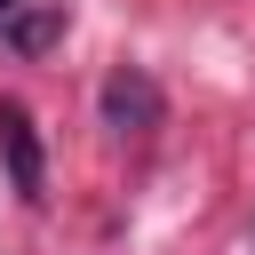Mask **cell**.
<instances>
[{"label":"cell","mask_w":255,"mask_h":255,"mask_svg":"<svg viewBox=\"0 0 255 255\" xmlns=\"http://www.w3.org/2000/svg\"><path fill=\"white\" fill-rule=\"evenodd\" d=\"M0 159H8L16 199H40L48 167H40V128H32V112H24V104H0Z\"/></svg>","instance_id":"cell-2"},{"label":"cell","mask_w":255,"mask_h":255,"mask_svg":"<svg viewBox=\"0 0 255 255\" xmlns=\"http://www.w3.org/2000/svg\"><path fill=\"white\" fill-rule=\"evenodd\" d=\"M64 40V0H24V16L8 24V48L16 56H48Z\"/></svg>","instance_id":"cell-3"},{"label":"cell","mask_w":255,"mask_h":255,"mask_svg":"<svg viewBox=\"0 0 255 255\" xmlns=\"http://www.w3.org/2000/svg\"><path fill=\"white\" fill-rule=\"evenodd\" d=\"M104 128H112V135H143V128H159V88H151V72L120 64V72L104 80Z\"/></svg>","instance_id":"cell-1"},{"label":"cell","mask_w":255,"mask_h":255,"mask_svg":"<svg viewBox=\"0 0 255 255\" xmlns=\"http://www.w3.org/2000/svg\"><path fill=\"white\" fill-rule=\"evenodd\" d=\"M24 16V0H0V40H8V24Z\"/></svg>","instance_id":"cell-4"}]
</instances>
